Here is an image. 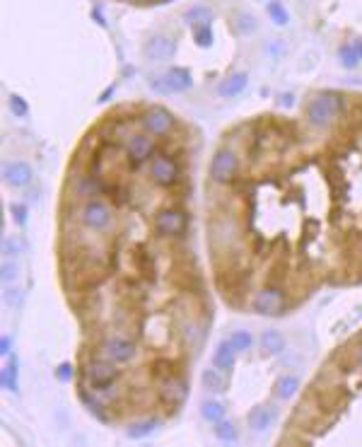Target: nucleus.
<instances>
[{
  "instance_id": "obj_25",
  "label": "nucleus",
  "mask_w": 362,
  "mask_h": 447,
  "mask_svg": "<svg viewBox=\"0 0 362 447\" xmlns=\"http://www.w3.org/2000/svg\"><path fill=\"white\" fill-rule=\"evenodd\" d=\"M215 437H218L220 442H237L240 440V431H237V426L235 423H230V421H218L215 423Z\"/></svg>"
},
{
  "instance_id": "obj_19",
  "label": "nucleus",
  "mask_w": 362,
  "mask_h": 447,
  "mask_svg": "<svg viewBox=\"0 0 362 447\" xmlns=\"http://www.w3.org/2000/svg\"><path fill=\"white\" fill-rule=\"evenodd\" d=\"M159 428V418L155 416H148V418H138V421L128 423L126 428V435L131 440H143V437H150L155 431Z\"/></svg>"
},
{
  "instance_id": "obj_9",
  "label": "nucleus",
  "mask_w": 362,
  "mask_h": 447,
  "mask_svg": "<svg viewBox=\"0 0 362 447\" xmlns=\"http://www.w3.org/2000/svg\"><path fill=\"white\" fill-rule=\"evenodd\" d=\"M148 175L153 184L159 186V189H174L184 179V167L174 155L155 153V157L148 162Z\"/></svg>"
},
{
  "instance_id": "obj_16",
  "label": "nucleus",
  "mask_w": 362,
  "mask_h": 447,
  "mask_svg": "<svg viewBox=\"0 0 362 447\" xmlns=\"http://www.w3.org/2000/svg\"><path fill=\"white\" fill-rule=\"evenodd\" d=\"M235 363H237V350H235V346H232V341L230 339L220 341L218 348H215V353H213V365L218 370L230 375V372L235 370Z\"/></svg>"
},
{
  "instance_id": "obj_6",
  "label": "nucleus",
  "mask_w": 362,
  "mask_h": 447,
  "mask_svg": "<svg viewBox=\"0 0 362 447\" xmlns=\"http://www.w3.org/2000/svg\"><path fill=\"white\" fill-rule=\"evenodd\" d=\"M97 350L102 355H107L109 360L118 365H131L133 360L138 358L140 348H138V341L128 336L126 331H107V334L99 336L97 341Z\"/></svg>"
},
{
  "instance_id": "obj_21",
  "label": "nucleus",
  "mask_w": 362,
  "mask_h": 447,
  "mask_svg": "<svg viewBox=\"0 0 362 447\" xmlns=\"http://www.w3.org/2000/svg\"><path fill=\"white\" fill-rule=\"evenodd\" d=\"M0 382H3V389L12 392V394L20 389V370H17V360L15 358H12L10 363L3 368V372H0Z\"/></svg>"
},
{
  "instance_id": "obj_1",
  "label": "nucleus",
  "mask_w": 362,
  "mask_h": 447,
  "mask_svg": "<svg viewBox=\"0 0 362 447\" xmlns=\"http://www.w3.org/2000/svg\"><path fill=\"white\" fill-rule=\"evenodd\" d=\"M348 104V92L343 90H319L305 102V124L314 131H328L341 121Z\"/></svg>"
},
{
  "instance_id": "obj_11",
  "label": "nucleus",
  "mask_w": 362,
  "mask_h": 447,
  "mask_svg": "<svg viewBox=\"0 0 362 447\" xmlns=\"http://www.w3.org/2000/svg\"><path fill=\"white\" fill-rule=\"evenodd\" d=\"M157 399L159 404L172 409V411H179L184 406V401L189 399V380H186L184 370L174 372L164 380H157Z\"/></svg>"
},
{
  "instance_id": "obj_35",
  "label": "nucleus",
  "mask_w": 362,
  "mask_h": 447,
  "mask_svg": "<svg viewBox=\"0 0 362 447\" xmlns=\"http://www.w3.org/2000/svg\"><path fill=\"white\" fill-rule=\"evenodd\" d=\"M341 56H343V63H346V66H357V53L352 51V49H343Z\"/></svg>"
},
{
  "instance_id": "obj_13",
  "label": "nucleus",
  "mask_w": 362,
  "mask_h": 447,
  "mask_svg": "<svg viewBox=\"0 0 362 447\" xmlns=\"http://www.w3.org/2000/svg\"><path fill=\"white\" fill-rule=\"evenodd\" d=\"M3 179L8 186H15V189H27V186L34 181V170L29 167V162H22V159H8L3 165Z\"/></svg>"
},
{
  "instance_id": "obj_10",
  "label": "nucleus",
  "mask_w": 362,
  "mask_h": 447,
  "mask_svg": "<svg viewBox=\"0 0 362 447\" xmlns=\"http://www.w3.org/2000/svg\"><path fill=\"white\" fill-rule=\"evenodd\" d=\"M155 153H157V138L155 136H150L148 131L143 129H135L131 136H128L126 140H123V155H126V159L131 162L133 167H143L148 165L150 159L155 157Z\"/></svg>"
},
{
  "instance_id": "obj_30",
  "label": "nucleus",
  "mask_w": 362,
  "mask_h": 447,
  "mask_svg": "<svg viewBox=\"0 0 362 447\" xmlns=\"http://www.w3.org/2000/svg\"><path fill=\"white\" fill-rule=\"evenodd\" d=\"M8 211L12 213L15 222H20V225H25V222H27V206H25V203L15 201V203H10V206H8Z\"/></svg>"
},
{
  "instance_id": "obj_15",
  "label": "nucleus",
  "mask_w": 362,
  "mask_h": 447,
  "mask_svg": "<svg viewBox=\"0 0 362 447\" xmlns=\"http://www.w3.org/2000/svg\"><path fill=\"white\" fill-rule=\"evenodd\" d=\"M278 418V409L276 406H256L254 411L249 413V428L251 433H259V435H263V433H268L270 428H273V423H276Z\"/></svg>"
},
{
  "instance_id": "obj_33",
  "label": "nucleus",
  "mask_w": 362,
  "mask_h": 447,
  "mask_svg": "<svg viewBox=\"0 0 362 447\" xmlns=\"http://www.w3.org/2000/svg\"><path fill=\"white\" fill-rule=\"evenodd\" d=\"M56 377H58L61 382H73V377H75V370H73V365H70V363L58 365V368H56Z\"/></svg>"
},
{
  "instance_id": "obj_18",
  "label": "nucleus",
  "mask_w": 362,
  "mask_h": 447,
  "mask_svg": "<svg viewBox=\"0 0 362 447\" xmlns=\"http://www.w3.org/2000/svg\"><path fill=\"white\" fill-rule=\"evenodd\" d=\"M201 382H203V387L208 392H215V394H222V392H227V387H230V380H227V372L218 370V368H208V370L201 372Z\"/></svg>"
},
{
  "instance_id": "obj_8",
  "label": "nucleus",
  "mask_w": 362,
  "mask_h": 447,
  "mask_svg": "<svg viewBox=\"0 0 362 447\" xmlns=\"http://www.w3.org/2000/svg\"><path fill=\"white\" fill-rule=\"evenodd\" d=\"M177 116L162 104H148L138 109V126L155 138H169L177 131Z\"/></svg>"
},
{
  "instance_id": "obj_20",
  "label": "nucleus",
  "mask_w": 362,
  "mask_h": 447,
  "mask_svg": "<svg viewBox=\"0 0 362 447\" xmlns=\"http://www.w3.org/2000/svg\"><path fill=\"white\" fill-rule=\"evenodd\" d=\"M285 346H287V341H285V336H283L281 331L268 329V331H263V334H261V348H263V353L278 355V353H283V350H285Z\"/></svg>"
},
{
  "instance_id": "obj_27",
  "label": "nucleus",
  "mask_w": 362,
  "mask_h": 447,
  "mask_svg": "<svg viewBox=\"0 0 362 447\" xmlns=\"http://www.w3.org/2000/svg\"><path fill=\"white\" fill-rule=\"evenodd\" d=\"M230 341H232V346H235L237 353H246V350L254 348V336H251L246 329L235 331V334L230 336Z\"/></svg>"
},
{
  "instance_id": "obj_3",
  "label": "nucleus",
  "mask_w": 362,
  "mask_h": 447,
  "mask_svg": "<svg viewBox=\"0 0 362 447\" xmlns=\"http://www.w3.org/2000/svg\"><path fill=\"white\" fill-rule=\"evenodd\" d=\"M121 365L109 360L102 353H90L80 365V380L82 385L92 387V389H109L116 387V382L121 380Z\"/></svg>"
},
{
  "instance_id": "obj_32",
  "label": "nucleus",
  "mask_w": 362,
  "mask_h": 447,
  "mask_svg": "<svg viewBox=\"0 0 362 447\" xmlns=\"http://www.w3.org/2000/svg\"><path fill=\"white\" fill-rule=\"evenodd\" d=\"M10 109H12V114H15V116H20V118L29 114V109H27V102H25V99H20V97H15V94L10 97Z\"/></svg>"
},
{
  "instance_id": "obj_34",
  "label": "nucleus",
  "mask_w": 362,
  "mask_h": 447,
  "mask_svg": "<svg viewBox=\"0 0 362 447\" xmlns=\"http://www.w3.org/2000/svg\"><path fill=\"white\" fill-rule=\"evenodd\" d=\"M118 3H126V5H135V8H145V5H167L174 0H118Z\"/></svg>"
},
{
  "instance_id": "obj_24",
  "label": "nucleus",
  "mask_w": 362,
  "mask_h": 447,
  "mask_svg": "<svg viewBox=\"0 0 362 447\" xmlns=\"http://www.w3.org/2000/svg\"><path fill=\"white\" fill-rule=\"evenodd\" d=\"M25 249H27V244H25V240H22L20 235H5V237H3V254H5V257L17 259L20 254H25Z\"/></svg>"
},
{
  "instance_id": "obj_23",
  "label": "nucleus",
  "mask_w": 362,
  "mask_h": 447,
  "mask_svg": "<svg viewBox=\"0 0 362 447\" xmlns=\"http://www.w3.org/2000/svg\"><path fill=\"white\" fill-rule=\"evenodd\" d=\"M201 416L215 426V423L224 418V406L220 404V401H215V399H208V401H203V404H201Z\"/></svg>"
},
{
  "instance_id": "obj_17",
  "label": "nucleus",
  "mask_w": 362,
  "mask_h": 447,
  "mask_svg": "<svg viewBox=\"0 0 362 447\" xmlns=\"http://www.w3.org/2000/svg\"><path fill=\"white\" fill-rule=\"evenodd\" d=\"M302 382L297 375H281L276 382H273V396H276L278 401H290L292 396L300 392Z\"/></svg>"
},
{
  "instance_id": "obj_22",
  "label": "nucleus",
  "mask_w": 362,
  "mask_h": 447,
  "mask_svg": "<svg viewBox=\"0 0 362 447\" xmlns=\"http://www.w3.org/2000/svg\"><path fill=\"white\" fill-rule=\"evenodd\" d=\"M244 88H246V75H244V73H237V75L227 77V80H224V83L220 85L218 92L222 94V97L232 99V97H237V94H240Z\"/></svg>"
},
{
  "instance_id": "obj_5",
  "label": "nucleus",
  "mask_w": 362,
  "mask_h": 447,
  "mask_svg": "<svg viewBox=\"0 0 362 447\" xmlns=\"http://www.w3.org/2000/svg\"><path fill=\"white\" fill-rule=\"evenodd\" d=\"M287 305H290V298H287L285 288L276 281L261 285L249 300V309L259 317H281L287 312Z\"/></svg>"
},
{
  "instance_id": "obj_14",
  "label": "nucleus",
  "mask_w": 362,
  "mask_h": 447,
  "mask_svg": "<svg viewBox=\"0 0 362 447\" xmlns=\"http://www.w3.org/2000/svg\"><path fill=\"white\" fill-rule=\"evenodd\" d=\"M336 363L346 375L352 370H362V334H357L346 348H341V353L336 355Z\"/></svg>"
},
{
  "instance_id": "obj_29",
  "label": "nucleus",
  "mask_w": 362,
  "mask_h": 447,
  "mask_svg": "<svg viewBox=\"0 0 362 447\" xmlns=\"http://www.w3.org/2000/svg\"><path fill=\"white\" fill-rule=\"evenodd\" d=\"M174 47L169 42H164V39H157L155 44H150L148 47V53L150 56H157V58H164V56H172Z\"/></svg>"
},
{
  "instance_id": "obj_12",
  "label": "nucleus",
  "mask_w": 362,
  "mask_h": 447,
  "mask_svg": "<svg viewBox=\"0 0 362 447\" xmlns=\"http://www.w3.org/2000/svg\"><path fill=\"white\" fill-rule=\"evenodd\" d=\"M177 334L181 339V344L191 350V353L198 355V350L203 348L205 339H208V322L201 324L196 314H186L184 319L177 322Z\"/></svg>"
},
{
  "instance_id": "obj_4",
  "label": "nucleus",
  "mask_w": 362,
  "mask_h": 447,
  "mask_svg": "<svg viewBox=\"0 0 362 447\" xmlns=\"http://www.w3.org/2000/svg\"><path fill=\"white\" fill-rule=\"evenodd\" d=\"M240 172H242L240 153L227 143L218 145L213 157H210V167H208L210 181L222 186V189H230V186H235L237 179H240Z\"/></svg>"
},
{
  "instance_id": "obj_28",
  "label": "nucleus",
  "mask_w": 362,
  "mask_h": 447,
  "mask_svg": "<svg viewBox=\"0 0 362 447\" xmlns=\"http://www.w3.org/2000/svg\"><path fill=\"white\" fill-rule=\"evenodd\" d=\"M22 300H25V290L17 288V285H8V288L3 290V303H5V307L17 309L22 305Z\"/></svg>"
},
{
  "instance_id": "obj_26",
  "label": "nucleus",
  "mask_w": 362,
  "mask_h": 447,
  "mask_svg": "<svg viewBox=\"0 0 362 447\" xmlns=\"http://www.w3.org/2000/svg\"><path fill=\"white\" fill-rule=\"evenodd\" d=\"M20 273H22L20 264H17L15 259H10V257H8L5 261H3V266H0V278H3V283H5V285H12V283L20 278Z\"/></svg>"
},
{
  "instance_id": "obj_7",
  "label": "nucleus",
  "mask_w": 362,
  "mask_h": 447,
  "mask_svg": "<svg viewBox=\"0 0 362 447\" xmlns=\"http://www.w3.org/2000/svg\"><path fill=\"white\" fill-rule=\"evenodd\" d=\"M189 213L181 206L172 203V206H162L153 218V227L157 232V237L162 240H181L189 232Z\"/></svg>"
},
{
  "instance_id": "obj_36",
  "label": "nucleus",
  "mask_w": 362,
  "mask_h": 447,
  "mask_svg": "<svg viewBox=\"0 0 362 447\" xmlns=\"http://www.w3.org/2000/svg\"><path fill=\"white\" fill-rule=\"evenodd\" d=\"M0 353H3V355L12 353V339H10V336H3V339H0Z\"/></svg>"
},
{
  "instance_id": "obj_37",
  "label": "nucleus",
  "mask_w": 362,
  "mask_h": 447,
  "mask_svg": "<svg viewBox=\"0 0 362 447\" xmlns=\"http://www.w3.org/2000/svg\"><path fill=\"white\" fill-rule=\"evenodd\" d=\"M295 104V97H290V94H283L281 97V107H292Z\"/></svg>"
},
{
  "instance_id": "obj_31",
  "label": "nucleus",
  "mask_w": 362,
  "mask_h": 447,
  "mask_svg": "<svg viewBox=\"0 0 362 447\" xmlns=\"http://www.w3.org/2000/svg\"><path fill=\"white\" fill-rule=\"evenodd\" d=\"M268 12H270V17L278 22V25H287V12H285V8H283L281 3H273V5L268 8Z\"/></svg>"
},
{
  "instance_id": "obj_2",
  "label": "nucleus",
  "mask_w": 362,
  "mask_h": 447,
  "mask_svg": "<svg viewBox=\"0 0 362 447\" xmlns=\"http://www.w3.org/2000/svg\"><path fill=\"white\" fill-rule=\"evenodd\" d=\"M70 211L75 213L77 225H82L90 232H109L116 225V213H114L112 203L102 196H94V199H85V201H73L68 203Z\"/></svg>"
}]
</instances>
